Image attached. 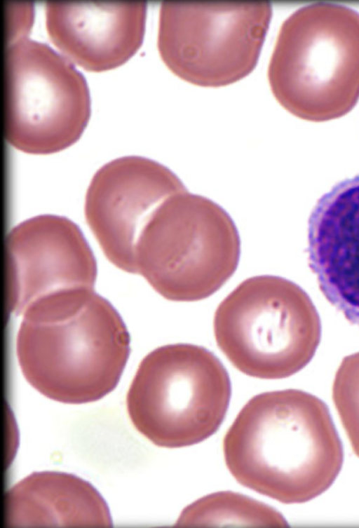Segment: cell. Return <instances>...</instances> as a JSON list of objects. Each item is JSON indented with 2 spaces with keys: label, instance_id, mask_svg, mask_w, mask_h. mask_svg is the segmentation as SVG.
<instances>
[{
  "label": "cell",
  "instance_id": "cell-1",
  "mask_svg": "<svg viewBox=\"0 0 359 528\" xmlns=\"http://www.w3.org/2000/svg\"><path fill=\"white\" fill-rule=\"evenodd\" d=\"M223 452L237 482L287 504L323 493L343 462L341 442L327 406L298 389L252 398L227 431Z\"/></svg>",
  "mask_w": 359,
  "mask_h": 528
},
{
  "label": "cell",
  "instance_id": "cell-2",
  "mask_svg": "<svg viewBox=\"0 0 359 528\" xmlns=\"http://www.w3.org/2000/svg\"><path fill=\"white\" fill-rule=\"evenodd\" d=\"M130 353L127 328L94 291L22 315L16 355L27 381L53 400H98L118 384Z\"/></svg>",
  "mask_w": 359,
  "mask_h": 528
},
{
  "label": "cell",
  "instance_id": "cell-3",
  "mask_svg": "<svg viewBox=\"0 0 359 528\" xmlns=\"http://www.w3.org/2000/svg\"><path fill=\"white\" fill-rule=\"evenodd\" d=\"M268 78L277 100L299 117L349 111L359 98V12L330 2L297 9L280 28Z\"/></svg>",
  "mask_w": 359,
  "mask_h": 528
},
{
  "label": "cell",
  "instance_id": "cell-4",
  "mask_svg": "<svg viewBox=\"0 0 359 528\" xmlns=\"http://www.w3.org/2000/svg\"><path fill=\"white\" fill-rule=\"evenodd\" d=\"M241 239L229 214L188 189L155 210L137 240L135 273L165 299L196 302L219 290L235 273Z\"/></svg>",
  "mask_w": 359,
  "mask_h": 528
},
{
  "label": "cell",
  "instance_id": "cell-5",
  "mask_svg": "<svg viewBox=\"0 0 359 528\" xmlns=\"http://www.w3.org/2000/svg\"><path fill=\"white\" fill-rule=\"evenodd\" d=\"M217 345L252 377L277 379L303 369L321 338L320 318L309 295L286 278L262 275L241 282L218 305Z\"/></svg>",
  "mask_w": 359,
  "mask_h": 528
},
{
  "label": "cell",
  "instance_id": "cell-6",
  "mask_svg": "<svg viewBox=\"0 0 359 528\" xmlns=\"http://www.w3.org/2000/svg\"><path fill=\"white\" fill-rule=\"evenodd\" d=\"M231 394L229 374L206 348L191 344L159 346L140 362L126 396L135 428L154 445L189 446L215 433Z\"/></svg>",
  "mask_w": 359,
  "mask_h": 528
},
{
  "label": "cell",
  "instance_id": "cell-7",
  "mask_svg": "<svg viewBox=\"0 0 359 528\" xmlns=\"http://www.w3.org/2000/svg\"><path fill=\"white\" fill-rule=\"evenodd\" d=\"M4 130L28 154L62 151L81 136L90 114L83 74L44 43L24 37L7 45L4 62Z\"/></svg>",
  "mask_w": 359,
  "mask_h": 528
},
{
  "label": "cell",
  "instance_id": "cell-8",
  "mask_svg": "<svg viewBox=\"0 0 359 528\" xmlns=\"http://www.w3.org/2000/svg\"><path fill=\"white\" fill-rule=\"evenodd\" d=\"M272 15L269 2L161 4L157 45L166 66L190 83L219 86L255 67Z\"/></svg>",
  "mask_w": 359,
  "mask_h": 528
},
{
  "label": "cell",
  "instance_id": "cell-9",
  "mask_svg": "<svg viewBox=\"0 0 359 528\" xmlns=\"http://www.w3.org/2000/svg\"><path fill=\"white\" fill-rule=\"evenodd\" d=\"M6 262L8 309L17 316L56 296L94 290L95 257L65 217L38 215L14 226L6 237Z\"/></svg>",
  "mask_w": 359,
  "mask_h": 528
},
{
  "label": "cell",
  "instance_id": "cell-10",
  "mask_svg": "<svg viewBox=\"0 0 359 528\" xmlns=\"http://www.w3.org/2000/svg\"><path fill=\"white\" fill-rule=\"evenodd\" d=\"M186 190L170 169L148 158L123 156L102 166L88 187L84 212L107 259L135 273V246L144 226L167 198Z\"/></svg>",
  "mask_w": 359,
  "mask_h": 528
},
{
  "label": "cell",
  "instance_id": "cell-11",
  "mask_svg": "<svg viewBox=\"0 0 359 528\" xmlns=\"http://www.w3.org/2000/svg\"><path fill=\"white\" fill-rule=\"evenodd\" d=\"M143 1H46L49 39L67 59L88 71L116 68L139 49L145 30Z\"/></svg>",
  "mask_w": 359,
  "mask_h": 528
},
{
  "label": "cell",
  "instance_id": "cell-12",
  "mask_svg": "<svg viewBox=\"0 0 359 528\" xmlns=\"http://www.w3.org/2000/svg\"><path fill=\"white\" fill-rule=\"evenodd\" d=\"M308 255L325 298L359 327V175L317 201L308 222Z\"/></svg>",
  "mask_w": 359,
  "mask_h": 528
},
{
  "label": "cell",
  "instance_id": "cell-13",
  "mask_svg": "<svg viewBox=\"0 0 359 528\" xmlns=\"http://www.w3.org/2000/svg\"><path fill=\"white\" fill-rule=\"evenodd\" d=\"M5 522L8 527L112 525L105 501L91 484L55 471L32 473L7 492Z\"/></svg>",
  "mask_w": 359,
  "mask_h": 528
},
{
  "label": "cell",
  "instance_id": "cell-14",
  "mask_svg": "<svg viewBox=\"0 0 359 528\" xmlns=\"http://www.w3.org/2000/svg\"><path fill=\"white\" fill-rule=\"evenodd\" d=\"M176 525L285 527L287 522L279 512L262 502L224 491L205 496L187 506Z\"/></svg>",
  "mask_w": 359,
  "mask_h": 528
},
{
  "label": "cell",
  "instance_id": "cell-15",
  "mask_svg": "<svg viewBox=\"0 0 359 528\" xmlns=\"http://www.w3.org/2000/svg\"><path fill=\"white\" fill-rule=\"evenodd\" d=\"M332 398L353 449L359 457V351L341 361L334 379Z\"/></svg>",
  "mask_w": 359,
  "mask_h": 528
},
{
  "label": "cell",
  "instance_id": "cell-16",
  "mask_svg": "<svg viewBox=\"0 0 359 528\" xmlns=\"http://www.w3.org/2000/svg\"><path fill=\"white\" fill-rule=\"evenodd\" d=\"M6 46L27 37L33 22V6L30 3L6 2Z\"/></svg>",
  "mask_w": 359,
  "mask_h": 528
},
{
  "label": "cell",
  "instance_id": "cell-17",
  "mask_svg": "<svg viewBox=\"0 0 359 528\" xmlns=\"http://www.w3.org/2000/svg\"><path fill=\"white\" fill-rule=\"evenodd\" d=\"M83 293H84V292H83ZM80 294H81V293H80ZM77 295H79V294H77ZM72 296H74V295H72ZM69 297H72V296H69ZM63 298H65V297H63ZM60 299H62V298H60ZM57 300H58V299H57ZM57 300H55V301H57ZM55 301H53V302H55ZM50 302H48V303H50ZM48 303H46V304H48ZM42 304H41V305H42ZM40 305H41V304H40ZM40 305H39V306H40ZM38 306H39V305H38ZM35 307H36V306H35ZM33 308H34V307H33Z\"/></svg>",
  "mask_w": 359,
  "mask_h": 528
},
{
  "label": "cell",
  "instance_id": "cell-18",
  "mask_svg": "<svg viewBox=\"0 0 359 528\" xmlns=\"http://www.w3.org/2000/svg\"><path fill=\"white\" fill-rule=\"evenodd\" d=\"M85 293H86V292H85ZM81 294H83V293H81ZM74 296H76V295H74ZM72 297H73V296H72ZM65 298H67V297H65ZM62 299H65V298H62ZM59 300H60V299H59ZM57 301H58V300H57ZM57 301H55V302H57ZM52 302H50V303H52ZM48 304H49V303H48ZM42 305H43V304H42ZM40 306H41V305H40ZM38 306H36V307H38ZM34 308H36V307H34ZM33 309H34V308H33ZM29 310H30V309H29Z\"/></svg>",
  "mask_w": 359,
  "mask_h": 528
}]
</instances>
